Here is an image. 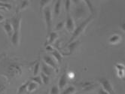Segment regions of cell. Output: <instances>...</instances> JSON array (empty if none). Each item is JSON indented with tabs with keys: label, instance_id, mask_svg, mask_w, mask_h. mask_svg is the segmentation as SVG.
<instances>
[{
	"label": "cell",
	"instance_id": "1",
	"mask_svg": "<svg viewBox=\"0 0 125 94\" xmlns=\"http://www.w3.org/2000/svg\"><path fill=\"white\" fill-rule=\"evenodd\" d=\"M93 18H94V16H93L92 14L90 15V16H89L86 20H84L81 24H79V26H78V27L77 28L75 29V30H74V32H73V36H72V37L70 38L69 41H68L67 45L70 44L71 42L74 41L75 39H76L80 35H82V34L84 32L86 27H87V25L92 21Z\"/></svg>",
	"mask_w": 125,
	"mask_h": 94
},
{
	"label": "cell",
	"instance_id": "2",
	"mask_svg": "<svg viewBox=\"0 0 125 94\" xmlns=\"http://www.w3.org/2000/svg\"><path fill=\"white\" fill-rule=\"evenodd\" d=\"M7 74L9 77H17L22 75V68L21 65L17 63H10L7 68Z\"/></svg>",
	"mask_w": 125,
	"mask_h": 94
},
{
	"label": "cell",
	"instance_id": "3",
	"mask_svg": "<svg viewBox=\"0 0 125 94\" xmlns=\"http://www.w3.org/2000/svg\"><path fill=\"white\" fill-rule=\"evenodd\" d=\"M43 14L44 17V20H45L46 23V28H47V37L48 36L49 34L51 32L52 29V11L49 6H47L43 10Z\"/></svg>",
	"mask_w": 125,
	"mask_h": 94
},
{
	"label": "cell",
	"instance_id": "4",
	"mask_svg": "<svg viewBox=\"0 0 125 94\" xmlns=\"http://www.w3.org/2000/svg\"><path fill=\"white\" fill-rule=\"evenodd\" d=\"M22 17L20 13H17L11 19V24L12 26L14 32L21 33V27Z\"/></svg>",
	"mask_w": 125,
	"mask_h": 94
},
{
	"label": "cell",
	"instance_id": "5",
	"mask_svg": "<svg viewBox=\"0 0 125 94\" xmlns=\"http://www.w3.org/2000/svg\"><path fill=\"white\" fill-rule=\"evenodd\" d=\"M100 82L102 84L103 89L105 92H107L109 94H115L112 84H111V82L108 79L105 78H102L100 79Z\"/></svg>",
	"mask_w": 125,
	"mask_h": 94
},
{
	"label": "cell",
	"instance_id": "6",
	"mask_svg": "<svg viewBox=\"0 0 125 94\" xmlns=\"http://www.w3.org/2000/svg\"><path fill=\"white\" fill-rule=\"evenodd\" d=\"M43 60H44V63L47 64L48 66H49L50 67H51L53 69H54L57 73L59 72L57 64L54 61V59H53V58L51 56H49V55H44L43 56Z\"/></svg>",
	"mask_w": 125,
	"mask_h": 94
},
{
	"label": "cell",
	"instance_id": "7",
	"mask_svg": "<svg viewBox=\"0 0 125 94\" xmlns=\"http://www.w3.org/2000/svg\"><path fill=\"white\" fill-rule=\"evenodd\" d=\"M66 28L69 32H73L75 29V25L73 17L70 15V13L66 14Z\"/></svg>",
	"mask_w": 125,
	"mask_h": 94
},
{
	"label": "cell",
	"instance_id": "8",
	"mask_svg": "<svg viewBox=\"0 0 125 94\" xmlns=\"http://www.w3.org/2000/svg\"><path fill=\"white\" fill-rule=\"evenodd\" d=\"M79 85H81V87L84 89V92H90L91 90L94 89L96 86H97L96 84L92 81H84L80 83Z\"/></svg>",
	"mask_w": 125,
	"mask_h": 94
},
{
	"label": "cell",
	"instance_id": "9",
	"mask_svg": "<svg viewBox=\"0 0 125 94\" xmlns=\"http://www.w3.org/2000/svg\"><path fill=\"white\" fill-rule=\"evenodd\" d=\"M67 81H68V74L66 71H64L59 80L58 87H60V89H63L66 87Z\"/></svg>",
	"mask_w": 125,
	"mask_h": 94
},
{
	"label": "cell",
	"instance_id": "10",
	"mask_svg": "<svg viewBox=\"0 0 125 94\" xmlns=\"http://www.w3.org/2000/svg\"><path fill=\"white\" fill-rule=\"evenodd\" d=\"M21 41V33L17 32H13L12 36H11V42L12 45L14 47H18L20 45Z\"/></svg>",
	"mask_w": 125,
	"mask_h": 94
},
{
	"label": "cell",
	"instance_id": "11",
	"mask_svg": "<svg viewBox=\"0 0 125 94\" xmlns=\"http://www.w3.org/2000/svg\"><path fill=\"white\" fill-rule=\"evenodd\" d=\"M3 28H4V30L6 32L7 35L9 36V37H11L12 36L14 31H13V28H12V26L11 24L10 20H7L5 22V23L3 24Z\"/></svg>",
	"mask_w": 125,
	"mask_h": 94
},
{
	"label": "cell",
	"instance_id": "12",
	"mask_svg": "<svg viewBox=\"0 0 125 94\" xmlns=\"http://www.w3.org/2000/svg\"><path fill=\"white\" fill-rule=\"evenodd\" d=\"M42 63V73H44V75H46L47 76L50 77L51 75H52L53 69L51 67H50L49 66H48L47 64H45L44 62H41Z\"/></svg>",
	"mask_w": 125,
	"mask_h": 94
},
{
	"label": "cell",
	"instance_id": "13",
	"mask_svg": "<svg viewBox=\"0 0 125 94\" xmlns=\"http://www.w3.org/2000/svg\"><path fill=\"white\" fill-rule=\"evenodd\" d=\"M48 41L45 43V46L50 45L53 44V42H54L58 38L59 36H58V34L56 32H51L49 34V35H48Z\"/></svg>",
	"mask_w": 125,
	"mask_h": 94
},
{
	"label": "cell",
	"instance_id": "14",
	"mask_svg": "<svg viewBox=\"0 0 125 94\" xmlns=\"http://www.w3.org/2000/svg\"><path fill=\"white\" fill-rule=\"evenodd\" d=\"M121 41V36L118 35V34H114V35H112L109 38V43L113 45L119 44Z\"/></svg>",
	"mask_w": 125,
	"mask_h": 94
},
{
	"label": "cell",
	"instance_id": "15",
	"mask_svg": "<svg viewBox=\"0 0 125 94\" xmlns=\"http://www.w3.org/2000/svg\"><path fill=\"white\" fill-rule=\"evenodd\" d=\"M86 14L85 9L83 8V6H79L77 8H75V15L76 17V18H80L82 17Z\"/></svg>",
	"mask_w": 125,
	"mask_h": 94
},
{
	"label": "cell",
	"instance_id": "16",
	"mask_svg": "<svg viewBox=\"0 0 125 94\" xmlns=\"http://www.w3.org/2000/svg\"><path fill=\"white\" fill-rule=\"evenodd\" d=\"M79 44H80V41H75L71 42V43L68 45V48L69 49V54H73L74 51L76 50V48L78 47V46L79 45Z\"/></svg>",
	"mask_w": 125,
	"mask_h": 94
},
{
	"label": "cell",
	"instance_id": "17",
	"mask_svg": "<svg viewBox=\"0 0 125 94\" xmlns=\"http://www.w3.org/2000/svg\"><path fill=\"white\" fill-rule=\"evenodd\" d=\"M51 54L53 55V56L56 59V60L57 61V63L59 64H61L62 63V56L61 55V54L57 50H53L52 52H51Z\"/></svg>",
	"mask_w": 125,
	"mask_h": 94
},
{
	"label": "cell",
	"instance_id": "18",
	"mask_svg": "<svg viewBox=\"0 0 125 94\" xmlns=\"http://www.w3.org/2000/svg\"><path fill=\"white\" fill-rule=\"evenodd\" d=\"M30 81H26L24 84H21V86L18 88V90H17V94H23V93H25L27 90V87L30 84Z\"/></svg>",
	"mask_w": 125,
	"mask_h": 94
},
{
	"label": "cell",
	"instance_id": "19",
	"mask_svg": "<svg viewBox=\"0 0 125 94\" xmlns=\"http://www.w3.org/2000/svg\"><path fill=\"white\" fill-rule=\"evenodd\" d=\"M61 1L60 0H58V1L56 2L55 5H54V10H53V14L56 17H58L60 14V11H61Z\"/></svg>",
	"mask_w": 125,
	"mask_h": 94
},
{
	"label": "cell",
	"instance_id": "20",
	"mask_svg": "<svg viewBox=\"0 0 125 94\" xmlns=\"http://www.w3.org/2000/svg\"><path fill=\"white\" fill-rule=\"evenodd\" d=\"M38 87H39V84H37L36 83H35V82L30 81L29 85H28V87H27V90H26V91H27V93H30L33 92L34 90H37Z\"/></svg>",
	"mask_w": 125,
	"mask_h": 94
},
{
	"label": "cell",
	"instance_id": "21",
	"mask_svg": "<svg viewBox=\"0 0 125 94\" xmlns=\"http://www.w3.org/2000/svg\"><path fill=\"white\" fill-rule=\"evenodd\" d=\"M30 1H22L21 2V5L18 8V10L17 11V13H19L20 11H22L26 10V8H27L30 6Z\"/></svg>",
	"mask_w": 125,
	"mask_h": 94
},
{
	"label": "cell",
	"instance_id": "22",
	"mask_svg": "<svg viewBox=\"0 0 125 94\" xmlns=\"http://www.w3.org/2000/svg\"><path fill=\"white\" fill-rule=\"evenodd\" d=\"M76 92V88L74 86H69L65 89L60 94H74Z\"/></svg>",
	"mask_w": 125,
	"mask_h": 94
},
{
	"label": "cell",
	"instance_id": "23",
	"mask_svg": "<svg viewBox=\"0 0 125 94\" xmlns=\"http://www.w3.org/2000/svg\"><path fill=\"white\" fill-rule=\"evenodd\" d=\"M41 63V61L40 60H38L36 64L34 66V69H33V75L34 76H36L38 75V73L39 72V69H40V64Z\"/></svg>",
	"mask_w": 125,
	"mask_h": 94
},
{
	"label": "cell",
	"instance_id": "24",
	"mask_svg": "<svg viewBox=\"0 0 125 94\" xmlns=\"http://www.w3.org/2000/svg\"><path fill=\"white\" fill-rule=\"evenodd\" d=\"M50 2H51V1H49V0H43V1H40V11L42 12Z\"/></svg>",
	"mask_w": 125,
	"mask_h": 94
},
{
	"label": "cell",
	"instance_id": "25",
	"mask_svg": "<svg viewBox=\"0 0 125 94\" xmlns=\"http://www.w3.org/2000/svg\"><path fill=\"white\" fill-rule=\"evenodd\" d=\"M30 80L32 82L36 83L37 84H42V78H41L40 75H36V76L32 77V78H30Z\"/></svg>",
	"mask_w": 125,
	"mask_h": 94
},
{
	"label": "cell",
	"instance_id": "26",
	"mask_svg": "<svg viewBox=\"0 0 125 94\" xmlns=\"http://www.w3.org/2000/svg\"><path fill=\"white\" fill-rule=\"evenodd\" d=\"M41 78H42V84H49V81H50L49 77L47 76L46 75H44L42 72L41 73Z\"/></svg>",
	"mask_w": 125,
	"mask_h": 94
},
{
	"label": "cell",
	"instance_id": "27",
	"mask_svg": "<svg viewBox=\"0 0 125 94\" xmlns=\"http://www.w3.org/2000/svg\"><path fill=\"white\" fill-rule=\"evenodd\" d=\"M50 94H60V88L57 85L53 86L50 90Z\"/></svg>",
	"mask_w": 125,
	"mask_h": 94
},
{
	"label": "cell",
	"instance_id": "28",
	"mask_svg": "<svg viewBox=\"0 0 125 94\" xmlns=\"http://www.w3.org/2000/svg\"><path fill=\"white\" fill-rule=\"evenodd\" d=\"M7 9V10H10L11 9V5L9 3H3L0 2V9Z\"/></svg>",
	"mask_w": 125,
	"mask_h": 94
},
{
	"label": "cell",
	"instance_id": "29",
	"mask_svg": "<svg viewBox=\"0 0 125 94\" xmlns=\"http://www.w3.org/2000/svg\"><path fill=\"white\" fill-rule=\"evenodd\" d=\"M71 1L69 0H67V1H65V9L66 11V14H69L71 9Z\"/></svg>",
	"mask_w": 125,
	"mask_h": 94
},
{
	"label": "cell",
	"instance_id": "30",
	"mask_svg": "<svg viewBox=\"0 0 125 94\" xmlns=\"http://www.w3.org/2000/svg\"><path fill=\"white\" fill-rule=\"evenodd\" d=\"M64 27H65V21H61V22H60V23H58L57 24L55 29L58 31V30L62 29Z\"/></svg>",
	"mask_w": 125,
	"mask_h": 94
},
{
	"label": "cell",
	"instance_id": "31",
	"mask_svg": "<svg viewBox=\"0 0 125 94\" xmlns=\"http://www.w3.org/2000/svg\"><path fill=\"white\" fill-rule=\"evenodd\" d=\"M84 2H86L87 7H88V8H89V10H90V11L91 12V14H92V15H93V14L94 13V6H93V5H92L91 2V1H84Z\"/></svg>",
	"mask_w": 125,
	"mask_h": 94
},
{
	"label": "cell",
	"instance_id": "32",
	"mask_svg": "<svg viewBox=\"0 0 125 94\" xmlns=\"http://www.w3.org/2000/svg\"><path fill=\"white\" fill-rule=\"evenodd\" d=\"M115 68L117 71H124V66L121 63H118L115 65Z\"/></svg>",
	"mask_w": 125,
	"mask_h": 94
},
{
	"label": "cell",
	"instance_id": "33",
	"mask_svg": "<svg viewBox=\"0 0 125 94\" xmlns=\"http://www.w3.org/2000/svg\"><path fill=\"white\" fill-rule=\"evenodd\" d=\"M5 91V86L2 84V83H0V94H4Z\"/></svg>",
	"mask_w": 125,
	"mask_h": 94
},
{
	"label": "cell",
	"instance_id": "34",
	"mask_svg": "<svg viewBox=\"0 0 125 94\" xmlns=\"http://www.w3.org/2000/svg\"><path fill=\"white\" fill-rule=\"evenodd\" d=\"M117 72H118V76L123 80L124 78V71H117Z\"/></svg>",
	"mask_w": 125,
	"mask_h": 94
},
{
	"label": "cell",
	"instance_id": "35",
	"mask_svg": "<svg viewBox=\"0 0 125 94\" xmlns=\"http://www.w3.org/2000/svg\"><path fill=\"white\" fill-rule=\"evenodd\" d=\"M98 94H109L107 92H105L103 88H100L98 90Z\"/></svg>",
	"mask_w": 125,
	"mask_h": 94
},
{
	"label": "cell",
	"instance_id": "36",
	"mask_svg": "<svg viewBox=\"0 0 125 94\" xmlns=\"http://www.w3.org/2000/svg\"><path fill=\"white\" fill-rule=\"evenodd\" d=\"M46 50L47 51H51V52H52V51L53 50V49L51 47V45H47L46 46Z\"/></svg>",
	"mask_w": 125,
	"mask_h": 94
},
{
	"label": "cell",
	"instance_id": "37",
	"mask_svg": "<svg viewBox=\"0 0 125 94\" xmlns=\"http://www.w3.org/2000/svg\"><path fill=\"white\" fill-rule=\"evenodd\" d=\"M5 20V18L2 14H0V23H2Z\"/></svg>",
	"mask_w": 125,
	"mask_h": 94
},
{
	"label": "cell",
	"instance_id": "38",
	"mask_svg": "<svg viewBox=\"0 0 125 94\" xmlns=\"http://www.w3.org/2000/svg\"><path fill=\"white\" fill-rule=\"evenodd\" d=\"M42 94H48V92L47 91V92H44V93H42Z\"/></svg>",
	"mask_w": 125,
	"mask_h": 94
},
{
	"label": "cell",
	"instance_id": "39",
	"mask_svg": "<svg viewBox=\"0 0 125 94\" xmlns=\"http://www.w3.org/2000/svg\"><path fill=\"white\" fill-rule=\"evenodd\" d=\"M2 59V56H0V59Z\"/></svg>",
	"mask_w": 125,
	"mask_h": 94
}]
</instances>
